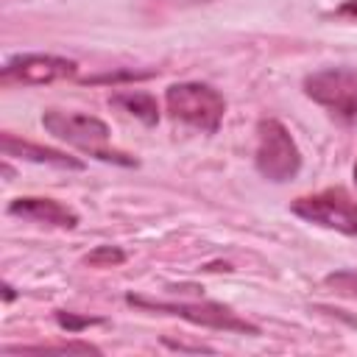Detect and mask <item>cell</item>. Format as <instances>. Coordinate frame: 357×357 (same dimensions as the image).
<instances>
[{"instance_id": "1", "label": "cell", "mask_w": 357, "mask_h": 357, "mask_svg": "<svg viewBox=\"0 0 357 357\" xmlns=\"http://www.w3.org/2000/svg\"><path fill=\"white\" fill-rule=\"evenodd\" d=\"M42 126L61 142L67 145H75L78 151L100 159V162H114V165H137L134 156L128 153H120L114 148H109V126L100 120V117H92V114H81V112H59V109H47L42 114Z\"/></svg>"}, {"instance_id": "3", "label": "cell", "mask_w": 357, "mask_h": 357, "mask_svg": "<svg viewBox=\"0 0 357 357\" xmlns=\"http://www.w3.org/2000/svg\"><path fill=\"white\" fill-rule=\"evenodd\" d=\"M254 162L257 170L268 178V181H290L298 176L301 170V153L296 139L290 137V131L273 120L265 117L257 123V151H254Z\"/></svg>"}, {"instance_id": "10", "label": "cell", "mask_w": 357, "mask_h": 357, "mask_svg": "<svg viewBox=\"0 0 357 357\" xmlns=\"http://www.w3.org/2000/svg\"><path fill=\"white\" fill-rule=\"evenodd\" d=\"M112 106H117L120 112L142 120L145 126H153L159 120V103L151 92H142V89H126V92H114L109 98Z\"/></svg>"}, {"instance_id": "16", "label": "cell", "mask_w": 357, "mask_h": 357, "mask_svg": "<svg viewBox=\"0 0 357 357\" xmlns=\"http://www.w3.org/2000/svg\"><path fill=\"white\" fill-rule=\"evenodd\" d=\"M3 290H6V293H3V296H6V301H11V298H14V290H11V284H3Z\"/></svg>"}, {"instance_id": "8", "label": "cell", "mask_w": 357, "mask_h": 357, "mask_svg": "<svg viewBox=\"0 0 357 357\" xmlns=\"http://www.w3.org/2000/svg\"><path fill=\"white\" fill-rule=\"evenodd\" d=\"M11 218H22L31 223H47V226H59V229H75L78 226V215L59 204L56 198H36V195H25V198H14L6 209Z\"/></svg>"}, {"instance_id": "4", "label": "cell", "mask_w": 357, "mask_h": 357, "mask_svg": "<svg viewBox=\"0 0 357 357\" xmlns=\"http://www.w3.org/2000/svg\"><path fill=\"white\" fill-rule=\"evenodd\" d=\"M126 301L131 307H139L148 312L176 315V318H184L190 324H198V326L240 332V335H259V326H254L251 321L240 318L237 312H231L229 307H223L218 301H156V298H145V296H134V293H128Z\"/></svg>"}, {"instance_id": "9", "label": "cell", "mask_w": 357, "mask_h": 357, "mask_svg": "<svg viewBox=\"0 0 357 357\" xmlns=\"http://www.w3.org/2000/svg\"><path fill=\"white\" fill-rule=\"evenodd\" d=\"M0 148H3V156H17V159L36 162V165H53V167H61V170H84L81 159L67 156L64 151H56V148H45V145H33L28 139H17L8 131L0 137Z\"/></svg>"}, {"instance_id": "2", "label": "cell", "mask_w": 357, "mask_h": 357, "mask_svg": "<svg viewBox=\"0 0 357 357\" xmlns=\"http://www.w3.org/2000/svg\"><path fill=\"white\" fill-rule=\"evenodd\" d=\"M165 103H167V112L173 120H181L206 134H215L226 114L223 95L218 89H212L209 84H195V81L167 86Z\"/></svg>"}, {"instance_id": "5", "label": "cell", "mask_w": 357, "mask_h": 357, "mask_svg": "<svg viewBox=\"0 0 357 357\" xmlns=\"http://www.w3.org/2000/svg\"><path fill=\"white\" fill-rule=\"evenodd\" d=\"M304 92L343 123H357V70L326 67L304 78Z\"/></svg>"}, {"instance_id": "13", "label": "cell", "mask_w": 357, "mask_h": 357, "mask_svg": "<svg viewBox=\"0 0 357 357\" xmlns=\"http://www.w3.org/2000/svg\"><path fill=\"white\" fill-rule=\"evenodd\" d=\"M324 284H326L332 293L357 301V273H354V271H335V273H329V276L324 279Z\"/></svg>"}, {"instance_id": "15", "label": "cell", "mask_w": 357, "mask_h": 357, "mask_svg": "<svg viewBox=\"0 0 357 357\" xmlns=\"http://www.w3.org/2000/svg\"><path fill=\"white\" fill-rule=\"evenodd\" d=\"M332 17H343V20H354L357 22V0H346L343 6H337L332 11Z\"/></svg>"}, {"instance_id": "17", "label": "cell", "mask_w": 357, "mask_h": 357, "mask_svg": "<svg viewBox=\"0 0 357 357\" xmlns=\"http://www.w3.org/2000/svg\"><path fill=\"white\" fill-rule=\"evenodd\" d=\"M354 184H357V162H354Z\"/></svg>"}, {"instance_id": "12", "label": "cell", "mask_w": 357, "mask_h": 357, "mask_svg": "<svg viewBox=\"0 0 357 357\" xmlns=\"http://www.w3.org/2000/svg\"><path fill=\"white\" fill-rule=\"evenodd\" d=\"M84 262L89 268H114V265H123L126 262V254L117 245H98V248H92L84 257Z\"/></svg>"}, {"instance_id": "7", "label": "cell", "mask_w": 357, "mask_h": 357, "mask_svg": "<svg viewBox=\"0 0 357 357\" xmlns=\"http://www.w3.org/2000/svg\"><path fill=\"white\" fill-rule=\"evenodd\" d=\"M75 61L61 59V56H47V53H25L14 56L3 64L0 78L3 84H28V86H42L53 81H64L75 75Z\"/></svg>"}, {"instance_id": "14", "label": "cell", "mask_w": 357, "mask_h": 357, "mask_svg": "<svg viewBox=\"0 0 357 357\" xmlns=\"http://www.w3.org/2000/svg\"><path fill=\"white\" fill-rule=\"evenodd\" d=\"M56 321H59V326L61 329H67V332H78V329H84V326H89V324H100V318H75L73 312H56Z\"/></svg>"}, {"instance_id": "6", "label": "cell", "mask_w": 357, "mask_h": 357, "mask_svg": "<svg viewBox=\"0 0 357 357\" xmlns=\"http://www.w3.org/2000/svg\"><path fill=\"white\" fill-rule=\"evenodd\" d=\"M290 209L307 223L335 229L340 234H357V201H351V195L340 187H329L315 195H301L293 201Z\"/></svg>"}, {"instance_id": "11", "label": "cell", "mask_w": 357, "mask_h": 357, "mask_svg": "<svg viewBox=\"0 0 357 357\" xmlns=\"http://www.w3.org/2000/svg\"><path fill=\"white\" fill-rule=\"evenodd\" d=\"M6 354H100L98 346L84 340H67V343H39V346H6Z\"/></svg>"}]
</instances>
